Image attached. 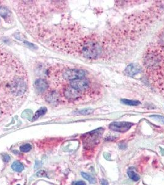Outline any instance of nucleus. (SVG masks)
Segmentation results:
<instances>
[{"instance_id": "6e6552de", "label": "nucleus", "mask_w": 164, "mask_h": 185, "mask_svg": "<svg viewBox=\"0 0 164 185\" xmlns=\"http://www.w3.org/2000/svg\"><path fill=\"white\" fill-rule=\"evenodd\" d=\"M35 86L36 90L39 93H43V92L45 91L49 86L48 82L43 79L37 80L35 83Z\"/></svg>"}, {"instance_id": "412c9836", "label": "nucleus", "mask_w": 164, "mask_h": 185, "mask_svg": "<svg viewBox=\"0 0 164 185\" xmlns=\"http://www.w3.org/2000/svg\"><path fill=\"white\" fill-rule=\"evenodd\" d=\"M74 185H86V184L83 181H78L74 183Z\"/></svg>"}, {"instance_id": "b1692460", "label": "nucleus", "mask_w": 164, "mask_h": 185, "mask_svg": "<svg viewBox=\"0 0 164 185\" xmlns=\"http://www.w3.org/2000/svg\"><path fill=\"white\" fill-rule=\"evenodd\" d=\"M102 185H109L108 182H107L106 180L103 179V180H102Z\"/></svg>"}, {"instance_id": "aec40b11", "label": "nucleus", "mask_w": 164, "mask_h": 185, "mask_svg": "<svg viewBox=\"0 0 164 185\" xmlns=\"http://www.w3.org/2000/svg\"><path fill=\"white\" fill-rule=\"evenodd\" d=\"M45 175H46V174H45V172L43 170L40 171L39 172H38L36 174V176L37 177H46Z\"/></svg>"}, {"instance_id": "4be33fe9", "label": "nucleus", "mask_w": 164, "mask_h": 185, "mask_svg": "<svg viewBox=\"0 0 164 185\" xmlns=\"http://www.w3.org/2000/svg\"><path fill=\"white\" fill-rule=\"evenodd\" d=\"M3 160H4V161L5 162H7L10 160V158H9V156L8 155L6 154V155H4L3 156Z\"/></svg>"}, {"instance_id": "1a4fd4ad", "label": "nucleus", "mask_w": 164, "mask_h": 185, "mask_svg": "<svg viewBox=\"0 0 164 185\" xmlns=\"http://www.w3.org/2000/svg\"><path fill=\"white\" fill-rule=\"evenodd\" d=\"M11 13L7 7L4 6H0V16L6 20L10 19Z\"/></svg>"}, {"instance_id": "7ed1b4c3", "label": "nucleus", "mask_w": 164, "mask_h": 185, "mask_svg": "<svg viewBox=\"0 0 164 185\" xmlns=\"http://www.w3.org/2000/svg\"><path fill=\"white\" fill-rule=\"evenodd\" d=\"M85 73L83 70L77 69H69L64 71L62 74L64 79L67 80H74L78 78H85Z\"/></svg>"}, {"instance_id": "39448f33", "label": "nucleus", "mask_w": 164, "mask_h": 185, "mask_svg": "<svg viewBox=\"0 0 164 185\" xmlns=\"http://www.w3.org/2000/svg\"><path fill=\"white\" fill-rule=\"evenodd\" d=\"M133 125L128 122H114L109 125V128L114 132L125 133L129 130Z\"/></svg>"}, {"instance_id": "f257e3e1", "label": "nucleus", "mask_w": 164, "mask_h": 185, "mask_svg": "<svg viewBox=\"0 0 164 185\" xmlns=\"http://www.w3.org/2000/svg\"><path fill=\"white\" fill-rule=\"evenodd\" d=\"M102 51L100 44L93 40H85L80 46V53L82 56L88 59L98 57Z\"/></svg>"}, {"instance_id": "0eeeda50", "label": "nucleus", "mask_w": 164, "mask_h": 185, "mask_svg": "<svg viewBox=\"0 0 164 185\" xmlns=\"http://www.w3.org/2000/svg\"><path fill=\"white\" fill-rule=\"evenodd\" d=\"M141 67L137 64H131L125 69V73L129 76H135L141 72Z\"/></svg>"}, {"instance_id": "f3484780", "label": "nucleus", "mask_w": 164, "mask_h": 185, "mask_svg": "<svg viewBox=\"0 0 164 185\" xmlns=\"http://www.w3.org/2000/svg\"><path fill=\"white\" fill-rule=\"evenodd\" d=\"M91 112H93V110L92 109H83L82 111H80L78 112V114H81V115H88V114H91Z\"/></svg>"}, {"instance_id": "2eb2a0df", "label": "nucleus", "mask_w": 164, "mask_h": 185, "mask_svg": "<svg viewBox=\"0 0 164 185\" xmlns=\"http://www.w3.org/2000/svg\"><path fill=\"white\" fill-rule=\"evenodd\" d=\"M82 175L85 179L88 180L91 184H95L96 183L95 179L93 177H92L91 175H90L88 174L84 173V172H82Z\"/></svg>"}, {"instance_id": "4468645a", "label": "nucleus", "mask_w": 164, "mask_h": 185, "mask_svg": "<svg viewBox=\"0 0 164 185\" xmlns=\"http://www.w3.org/2000/svg\"><path fill=\"white\" fill-rule=\"evenodd\" d=\"M128 175L130 179H132V180H133L135 182H137V181L140 180V176L137 174H136L135 172L132 171V170H129L128 172Z\"/></svg>"}, {"instance_id": "f03ea898", "label": "nucleus", "mask_w": 164, "mask_h": 185, "mask_svg": "<svg viewBox=\"0 0 164 185\" xmlns=\"http://www.w3.org/2000/svg\"><path fill=\"white\" fill-rule=\"evenodd\" d=\"M103 129L101 128L86 134L84 137L85 139L83 140L85 146L90 148L98 144L103 135Z\"/></svg>"}, {"instance_id": "a878e982", "label": "nucleus", "mask_w": 164, "mask_h": 185, "mask_svg": "<svg viewBox=\"0 0 164 185\" xmlns=\"http://www.w3.org/2000/svg\"></svg>"}, {"instance_id": "393cba45", "label": "nucleus", "mask_w": 164, "mask_h": 185, "mask_svg": "<svg viewBox=\"0 0 164 185\" xmlns=\"http://www.w3.org/2000/svg\"><path fill=\"white\" fill-rule=\"evenodd\" d=\"M161 153H162V154L164 156V149H162V148H161Z\"/></svg>"}, {"instance_id": "5701e85b", "label": "nucleus", "mask_w": 164, "mask_h": 185, "mask_svg": "<svg viewBox=\"0 0 164 185\" xmlns=\"http://www.w3.org/2000/svg\"><path fill=\"white\" fill-rule=\"evenodd\" d=\"M126 148L125 145L124 143H121L120 145H119V148L121 149H124Z\"/></svg>"}, {"instance_id": "9d476101", "label": "nucleus", "mask_w": 164, "mask_h": 185, "mask_svg": "<svg viewBox=\"0 0 164 185\" xmlns=\"http://www.w3.org/2000/svg\"><path fill=\"white\" fill-rule=\"evenodd\" d=\"M46 99L50 103H55L59 99V95L56 91H51L46 95Z\"/></svg>"}, {"instance_id": "6ab92c4d", "label": "nucleus", "mask_w": 164, "mask_h": 185, "mask_svg": "<svg viewBox=\"0 0 164 185\" xmlns=\"http://www.w3.org/2000/svg\"><path fill=\"white\" fill-rule=\"evenodd\" d=\"M160 43L161 44L162 47L164 48V33L162 34V35L160 37Z\"/></svg>"}, {"instance_id": "423d86ee", "label": "nucleus", "mask_w": 164, "mask_h": 185, "mask_svg": "<svg viewBox=\"0 0 164 185\" xmlns=\"http://www.w3.org/2000/svg\"><path fill=\"white\" fill-rule=\"evenodd\" d=\"M64 96L69 101H76L82 96V93L72 88L69 85L63 90Z\"/></svg>"}, {"instance_id": "dca6fc26", "label": "nucleus", "mask_w": 164, "mask_h": 185, "mask_svg": "<svg viewBox=\"0 0 164 185\" xmlns=\"http://www.w3.org/2000/svg\"><path fill=\"white\" fill-rule=\"evenodd\" d=\"M20 149L22 152L27 153L32 149V146L30 144H25V145H23L22 146H20Z\"/></svg>"}, {"instance_id": "f8f14e48", "label": "nucleus", "mask_w": 164, "mask_h": 185, "mask_svg": "<svg viewBox=\"0 0 164 185\" xmlns=\"http://www.w3.org/2000/svg\"><path fill=\"white\" fill-rule=\"evenodd\" d=\"M46 111H47V109H46V107H42V108H41L40 109H39V110L35 113V114L34 115V116L33 117V118H32V121L36 120V119H38L40 116L44 115V114L46 113Z\"/></svg>"}, {"instance_id": "ddd939ff", "label": "nucleus", "mask_w": 164, "mask_h": 185, "mask_svg": "<svg viewBox=\"0 0 164 185\" xmlns=\"http://www.w3.org/2000/svg\"><path fill=\"white\" fill-rule=\"evenodd\" d=\"M122 102L128 106H137L140 104V102L138 101H135V100H130V99H122Z\"/></svg>"}, {"instance_id": "a211bd4d", "label": "nucleus", "mask_w": 164, "mask_h": 185, "mask_svg": "<svg viewBox=\"0 0 164 185\" xmlns=\"http://www.w3.org/2000/svg\"><path fill=\"white\" fill-rule=\"evenodd\" d=\"M152 117L154 118L155 119H156L157 120H158L159 122H160L161 123L164 124V116H151Z\"/></svg>"}, {"instance_id": "20e7f679", "label": "nucleus", "mask_w": 164, "mask_h": 185, "mask_svg": "<svg viewBox=\"0 0 164 185\" xmlns=\"http://www.w3.org/2000/svg\"><path fill=\"white\" fill-rule=\"evenodd\" d=\"M69 86L82 93V92L86 91L88 90L90 86V84L88 80L83 78L70 81Z\"/></svg>"}, {"instance_id": "9b49d317", "label": "nucleus", "mask_w": 164, "mask_h": 185, "mask_svg": "<svg viewBox=\"0 0 164 185\" xmlns=\"http://www.w3.org/2000/svg\"><path fill=\"white\" fill-rule=\"evenodd\" d=\"M12 169L17 172H20L24 169L23 166L19 161H15L12 165Z\"/></svg>"}]
</instances>
